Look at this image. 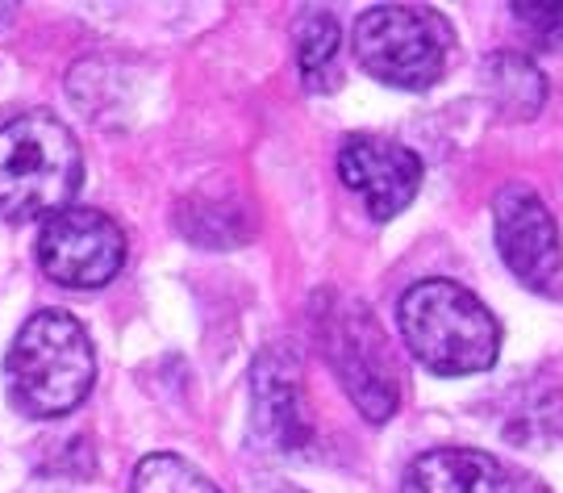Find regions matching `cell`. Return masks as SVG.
<instances>
[{"label": "cell", "instance_id": "cell-11", "mask_svg": "<svg viewBox=\"0 0 563 493\" xmlns=\"http://www.w3.org/2000/svg\"><path fill=\"white\" fill-rule=\"evenodd\" d=\"M484 92L501 109L509 122H530L547 101V80L534 63L518 55V51H497L488 55L481 67Z\"/></svg>", "mask_w": 563, "mask_h": 493}, {"label": "cell", "instance_id": "cell-15", "mask_svg": "<svg viewBox=\"0 0 563 493\" xmlns=\"http://www.w3.org/2000/svg\"><path fill=\"white\" fill-rule=\"evenodd\" d=\"M272 493H301V490H272Z\"/></svg>", "mask_w": 563, "mask_h": 493}, {"label": "cell", "instance_id": "cell-12", "mask_svg": "<svg viewBox=\"0 0 563 493\" xmlns=\"http://www.w3.org/2000/svg\"><path fill=\"white\" fill-rule=\"evenodd\" d=\"M342 30L330 9H309L297 21V67L309 92H330L339 84Z\"/></svg>", "mask_w": 563, "mask_h": 493}, {"label": "cell", "instance_id": "cell-5", "mask_svg": "<svg viewBox=\"0 0 563 493\" xmlns=\"http://www.w3.org/2000/svg\"><path fill=\"white\" fill-rule=\"evenodd\" d=\"M318 343L363 418L388 423L401 406V376L372 309L363 302H334L318 314Z\"/></svg>", "mask_w": 563, "mask_h": 493}, {"label": "cell", "instance_id": "cell-2", "mask_svg": "<svg viewBox=\"0 0 563 493\" xmlns=\"http://www.w3.org/2000/svg\"><path fill=\"white\" fill-rule=\"evenodd\" d=\"M84 185L80 143L55 113L30 109L0 125V218L51 222Z\"/></svg>", "mask_w": 563, "mask_h": 493}, {"label": "cell", "instance_id": "cell-6", "mask_svg": "<svg viewBox=\"0 0 563 493\" xmlns=\"http://www.w3.org/2000/svg\"><path fill=\"white\" fill-rule=\"evenodd\" d=\"M38 267L63 288H101L125 267V234L101 209H63L42 222Z\"/></svg>", "mask_w": 563, "mask_h": 493}, {"label": "cell", "instance_id": "cell-16", "mask_svg": "<svg viewBox=\"0 0 563 493\" xmlns=\"http://www.w3.org/2000/svg\"><path fill=\"white\" fill-rule=\"evenodd\" d=\"M4 13H9V4H0V18H4Z\"/></svg>", "mask_w": 563, "mask_h": 493}, {"label": "cell", "instance_id": "cell-14", "mask_svg": "<svg viewBox=\"0 0 563 493\" xmlns=\"http://www.w3.org/2000/svg\"><path fill=\"white\" fill-rule=\"evenodd\" d=\"M514 21L526 30V39H534L539 46H563V4H509Z\"/></svg>", "mask_w": 563, "mask_h": 493}, {"label": "cell", "instance_id": "cell-10", "mask_svg": "<svg viewBox=\"0 0 563 493\" xmlns=\"http://www.w3.org/2000/svg\"><path fill=\"white\" fill-rule=\"evenodd\" d=\"M401 493H551L543 481L509 469L481 448H430L413 456Z\"/></svg>", "mask_w": 563, "mask_h": 493}, {"label": "cell", "instance_id": "cell-7", "mask_svg": "<svg viewBox=\"0 0 563 493\" xmlns=\"http://www.w3.org/2000/svg\"><path fill=\"white\" fill-rule=\"evenodd\" d=\"M493 239L505 267L530 288H547L563 260L560 227L530 185L514 180L493 197Z\"/></svg>", "mask_w": 563, "mask_h": 493}, {"label": "cell", "instance_id": "cell-13", "mask_svg": "<svg viewBox=\"0 0 563 493\" xmlns=\"http://www.w3.org/2000/svg\"><path fill=\"white\" fill-rule=\"evenodd\" d=\"M130 493H222V490H218L192 460L172 456V452H155L139 460L134 481H130Z\"/></svg>", "mask_w": 563, "mask_h": 493}, {"label": "cell", "instance_id": "cell-4", "mask_svg": "<svg viewBox=\"0 0 563 493\" xmlns=\"http://www.w3.org/2000/svg\"><path fill=\"white\" fill-rule=\"evenodd\" d=\"M355 59L372 80L405 92H422L443 80L455 30L426 4H372L355 21Z\"/></svg>", "mask_w": 563, "mask_h": 493}, {"label": "cell", "instance_id": "cell-9", "mask_svg": "<svg viewBox=\"0 0 563 493\" xmlns=\"http://www.w3.org/2000/svg\"><path fill=\"white\" fill-rule=\"evenodd\" d=\"M251 397H255V435L272 452L292 456L313 439L297 355H288L284 348L263 351L251 372Z\"/></svg>", "mask_w": 563, "mask_h": 493}, {"label": "cell", "instance_id": "cell-8", "mask_svg": "<svg viewBox=\"0 0 563 493\" xmlns=\"http://www.w3.org/2000/svg\"><path fill=\"white\" fill-rule=\"evenodd\" d=\"M339 176L376 222H393L422 188V160L380 134H346L339 146Z\"/></svg>", "mask_w": 563, "mask_h": 493}, {"label": "cell", "instance_id": "cell-3", "mask_svg": "<svg viewBox=\"0 0 563 493\" xmlns=\"http://www.w3.org/2000/svg\"><path fill=\"white\" fill-rule=\"evenodd\" d=\"M4 372H9V393H13L21 414L63 418L76 406H84V397L92 393L97 351H92V339L76 314L38 309L18 330Z\"/></svg>", "mask_w": 563, "mask_h": 493}, {"label": "cell", "instance_id": "cell-1", "mask_svg": "<svg viewBox=\"0 0 563 493\" xmlns=\"http://www.w3.org/2000/svg\"><path fill=\"white\" fill-rule=\"evenodd\" d=\"M397 327L413 360L434 376H472L497 364L501 322L472 288L446 276L418 281L397 302Z\"/></svg>", "mask_w": 563, "mask_h": 493}]
</instances>
